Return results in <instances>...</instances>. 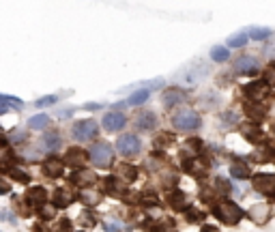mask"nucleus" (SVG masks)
<instances>
[{"label": "nucleus", "mask_w": 275, "mask_h": 232, "mask_svg": "<svg viewBox=\"0 0 275 232\" xmlns=\"http://www.w3.org/2000/svg\"><path fill=\"white\" fill-rule=\"evenodd\" d=\"M213 213H215V217H217L219 222H224V224H228V226L239 224L241 217H243L241 207H239V204H234V202H230V200H219L213 207Z\"/></svg>", "instance_id": "1"}, {"label": "nucleus", "mask_w": 275, "mask_h": 232, "mask_svg": "<svg viewBox=\"0 0 275 232\" xmlns=\"http://www.w3.org/2000/svg\"><path fill=\"white\" fill-rule=\"evenodd\" d=\"M200 116L193 110H181L172 116V125H174L179 131H196L200 127Z\"/></svg>", "instance_id": "2"}, {"label": "nucleus", "mask_w": 275, "mask_h": 232, "mask_svg": "<svg viewBox=\"0 0 275 232\" xmlns=\"http://www.w3.org/2000/svg\"><path fill=\"white\" fill-rule=\"evenodd\" d=\"M88 157H90V161H93L97 168H107V166L114 161V153H112L110 144L97 142L95 147L88 150Z\"/></svg>", "instance_id": "3"}, {"label": "nucleus", "mask_w": 275, "mask_h": 232, "mask_svg": "<svg viewBox=\"0 0 275 232\" xmlns=\"http://www.w3.org/2000/svg\"><path fill=\"white\" fill-rule=\"evenodd\" d=\"M97 123L95 121H80V123H75L73 129H71V133H73V138L75 140H90V138H95L97 136Z\"/></svg>", "instance_id": "4"}, {"label": "nucleus", "mask_w": 275, "mask_h": 232, "mask_svg": "<svg viewBox=\"0 0 275 232\" xmlns=\"http://www.w3.org/2000/svg\"><path fill=\"white\" fill-rule=\"evenodd\" d=\"M118 150H121V155H125V157H133V155H138L140 150V140L133 136V133H125V136L118 138Z\"/></svg>", "instance_id": "5"}, {"label": "nucleus", "mask_w": 275, "mask_h": 232, "mask_svg": "<svg viewBox=\"0 0 275 232\" xmlns=\"http://www.w3.org/2000/svg\"><path fill=\"white\" fill-rule=\"evenodd\" d=\"M254 187L258 191L275 198V176L273 174H256L254 176Z\"/></svg>", "instance_id": "6"}, {"label": "nucleus", "mask_w": 275, "mask_h": 232, "mask_svg": "<svg viewBox=\"0 0 275 232\" xmlns=\"http://www.w3.org/2000/svg\"><path fill=\"white\" fill-rule=\"evenodd\" d=\"M47 200V191L43 190V187H30L28 191H26V202L30 204V207H35V209H43V204H45Z\"/></svg>", "instance_id": "7"}, {"label": "nucleus", "mask_w": 275, "mask_h": 232, "mask_svg": "<svg viewBox=\"0 0 275 232\" xmlns=\"http://www.w3.org/2000/svg\"><path fill=\"white\" fill-rule=\"evenodd\" d=\"M125 123L127 121L121 112H110V114L104 116V129H107V131H121L125 127Z\"/></svg>", "instance_id": "8"}, {"label": "nucleus", "mask_w": 275, "mask_h": 232, "mask_svg": "<svg viewBox=\"0 0 275 232\" xmlns=\"http://www.w3.org/2000/svg\"><path fill=\"white\" fill-rule=\"evenodd\" d=\"M161 99H164V105L166 107H172V105L183 104V101L187 99V93H185V90H181V88H168Z\"/></svg>", "instance_id": "9"}, {"label": "nucleus", "mask_w": 275, "mask_h": 232, "mask_svg": "<svg viewBox=\"0 0 275 232\" xmlns=\"http://www.w3.org/2000/svg\"><path fill=\"white\" fill-rule=\"evenodd\" d=\"M234 71L236 73H243V75H254L258 71V63L256 58H250V56H243L234 63Z\"/></svg>", "instance_id": "10"}, {"label": "nucleus", "mask_w": 275, "mask_h": 232, "mask_svg": "<svg viewBox=\"0 0 275 232\" xmlns=\"http://www.w3.org/2000/svg\"><path fill=\"white\" fill-rule=\"evenodd\" d=\"M155 125H157L155 112H142V114H138V118H136V127L140 131H150V129H155Z\"/></svg>", "instance_id": "11"}, {"label": "nucleus", "mask_w": 275, "mask_h": 232, "mask_svg": "<svg viewBox=\"0 0 275 232\" xmlns=\"http://www.w3.org/2000/svg\"><path fill=\"white\" fill-rule=\"evenodd\" d=\"M97 181V176L93 174V172H86V170H78L71 174V183H75L78 187H93V183Z\"/></svg>", "instance_id": "12"}, {"label": "nucleus", "mask_w": 275, "mask_h": 232, "mask_svg": "<svg viewBox=\"0 0 275 232\" xmlns=\"http://www.w3.org/2000/svg\"><path fill=\"white\" fill-rule=\"evenodd\" d=\"M185 168L190 170L193 176H204L209 172V164H207V159L204 157H193V159H190L185 164Z\"/></svg>", "instance_id": "13"}, {"label": "nucleus", "mask_w": 275, "mask_h": 232, "mask_svg": "<svg viewBox=\"0 0 275 232\" xmlns=\"http://www.w3.org/2000/svg\"><path fill=\"white\" fill-rule=\"evenodd\" d=\"M241 133H243V138L247 140V142H252V144H260L262 140H265V133H262L256 125H252V123L241 127Z\"/></svg>", "instance_id": "14"}, {"label": "nucleus", "mask_w": 275, "mask_h": 232, "mask_svg": "<svg viewBox=\"0 0 275 232\" xmlns=\"http://www.w3.org/2000/svg\"><path fill=\"white\" fill-rule=\"evenodd\" d=\"M43 174L50 176V179H58V176H63V161L58 159H47L45 164H43Z\"/></svg>", "instance_id": "15"}, {"label": "nucleus", "mask_w": 275, "mask_h": 232, "mask_svg": "<svg viewBox=\"0 0 275 232\" xmlns=\"http://www.w3.org/2000/svg\"><path fill=\"white\" fill-rule=\"evenodd\" d=\"M64 161H67L69 166H73V168H82V166L86 164V153L84 150H80V148H69Z\"/></svg>", "instance_id": "16"}, {"label": "nucleus", "mask_w": 275, "mask_h": 232, "mask_svg": "<svg viewBox=\"0 0 275 232\" xmlns=\"http://www.w3.org/2000/svg\"><path fill=\"white\" fill-rule=\"evenodd\" d=\"M104 191L110 196H121L123 187H121V179L118 176H106L104 179Z\"/></svg>", "instance_id": "17"}, {"label": "nucleus", "mask_w": 275, "mask_h": 232, "mask_svg": "<svg viewBox=\"0 0 275 232\" xmlns=\"http://www.w3.org/2000/svg\"><path fill=\"white\" fill-rule=\"evenodd\" d=\"M41 147H43V150H47V153H54V150L61 147V136H58L56 131L45 133L43 140H41Z\"/></svg>", "instance_id": "18"}, {"label": "nucleus", "mask_w": 275, "mask_h": 232, "mask_svg": "<svg viewBox=\"0 0 275 232\" xmlns=\"http://www.w3.org/2000/svg\"><path fill=\"white\" fill-rule=\"evenodd\" d=\"M245 93L252 97V101H260V97L267 95V82H252L245 88Z\"/></svg>", "instance_id": "19"}, {"label": "nucleus", "mask_w": 275, "mask_h": 232, "mask_svg": "<svg viewBox=\"0 0 275 232\" xmlns=\"http://www.w3.org/2000/svg\"><path fill=\"white\" fill-rule=\"evenodd\" d=\"M230 172H233L234 179H247V176H250V166L241 159H234L233 166H230Z\"/></svg>", "instance_id": "20"}, {"label": "nucleus", "mask_w": 275, "mask_h": 232, "mask_svg": "<svg viewBox=\"0 0 275 232\" xmlns=\"http://www.w3.org/2000/svg\"><path fill=\"white\" fill-rule=\"evenodd\" d=\"M245 114L252 118V121H262V116H265V107H262L258 101H250V104L245 105Z\"/></svg>", "instance_id": "21"}, {"label": "nucleus", "mask_w": 275, "mask_h": 232, "mask_svg": "<svg viewBox=\"0 0 275 232\" xmlns=\"http://www.w3.org/2000/svg\"><path fill=\"white\" fill-rule=\"evenodd\" d=\"M168 204L172 209H176V211H181V209H185V193L179 191V190H172L168 193Z\"/></svg>", "instance_id": "22"}, {"label": "nucleus", "mask_w": 275, "mask_h": 232, "mask_svg": "<svg viewBox=\"0 0 275 232\" xmlns=\"http://www.w3.org/2000/svg\"><path fill=\"white\" fill-rule=\"evenodd\" d=\"M118 179H125L127 183H133L138 179V168H133V166H129V164L118 166Z\"/></svg>", "instance_id": "23"}, {"label": "nucleus", "mask_w": 275, "mask_h": 232, "mask_svg": "<svg viewBox=\"0 0 275 232\" xmlns=\"http://www.w3.org/2000/svg\"><path fill=\"white\" fill-rule=\"evenodd\" d=\"M82 202L84 204H88V207H95V204H99L101 200V191L99 190H93V187H88V190H84L82 191Z\"/></svg>", "instance_id": "24"}, {"label": "nucleus", "mask_w": 275, "mask_h": 232, "mask_svg": "<svg viewBox=\"0 0 275 232\" xmlns=\"http://www.w3.org/2000/svg\"><path fill=\"white\" fill-rule=\"evenodd\" d=\"M267 213H269V207L267 204H258V207H254L250 211V217L254 219V222H258V224H262L267 219Z\"/></svg>", "instance_id": "25"}, {"label": "nucleus", "mask_w": 275, "mask_h": 232, "mask_svg": "<svg viewBox=\"0 0 275 232\" xmlns=\"http://www.w3.org/2000/svg\"><path fill=\"white\" fill-rule=\"evenodd\" d=\"M148 95H150V90L148 88H140L136 90L131 97L127 99V105H138V104H144V101L148 99Z\"/></svg>", "instance_id": "26"}, {"label": "nucleus", "mask_w": 275, "mask_h": 232, "mask_svg": "<svg viewBox=\"0 0 275 232\" xmlns=\"http://www.w3.org/2000/svg\"><path fill=\"white\" fill-rule=\"evenodd\" d=\"M47 125H50V116H47V114H35L28 121L30 129H45Z\"/></svg>", "instance_id": "27"}, {"label": "nucleus", "mask_w": 275, "mask_h": 232, "mask_svg": "<svg viewBox=\"0 0 275 232\" xmlns=\"http://www.w3.org/2000/svg\"><path fill=\"white\" fill-rule=\"evenodd\" d=\"M69 202H71V196H69V191L56 190V193H54V204H56L58 209H64V207H69Z\"/></svg>", "instance_id": "28"}, {"label": "nucleus", "mask_w": 275, "mask_h": 232, "mask_svg": "<svg viewBox=\"0 0 275 232\" xmlns=\"http://www.w3.org/2000/svg\"><path fill=\"white\" fill-rule=\"evenodd\" d=\"M140 204L142 207H159V198L155 196V191H144L140 196Z\"/></svg>", "instance_id": "29"}, {"label": "nucleus", "mask_w": 275, "mask_h": 232, "mask_svg": "<svg viewBox=\"0 0 275 232\" xmlns=\"http://www.w3.org/2000/svg\"><path fill=\"white\" fill-rule=\"evenodd\" d=\"M185 217H187V222H190V224H200V222H204V213L198 211V209H193V207L187 209Z\"/></svg>", "instance_id": "30"}, {"label": "nucleus", "mask_w": 275, "mask_h": 232, "mask_svg": "<svg viewBox=\"0 0 275 232\" xmlns=\"http://www.w3.org/2000/svg\"><path fill=\"white\" fill-rule=\"evenodd\" d=\"M153 232H174V222L172 219H159L153 226Z\"/></svg>", "instance_id": "31"}, {"label": "nucleus", "mask_w": 275, "mask_h": 232, "mask_svg": "<svg viewBox=\"0 0 275 232\" xmlns=\"http://www.w3.org/2000/svg\"><path fill=\"white\" fill-rule=\"evenodd\" d=\"M228 56H230V52L226 50V47H213V50H211V58H213L215 63L228 61Z\"/></svg>", "instance_id": "32"}, {"label": "nucleus", "mask_w": 275, "mask_h": 232, "mask_svg": "<svg viewBox=\"0 0 275 232\" xmlns=\"http://www.w3.org/2000/svg\"><path fill=\"white\" fill-rule=\"evenodd\" d=\"M9 174L13 176L15 181H20V183H28V181H30V176L26 174V172L21 170V168H15V166H13V168H9Z\"/></svg>", "instance_id": "33"}, {"label": "nucleus", "mask_w": 275, "mask_h": 232, "mask_svg": "<svg viewBox=\"0 0 275 232\" xmlns=\"http://www.w3.org/2000/svg\"><path fill=\"white\" fill-rule=\"evenodd\" d=\"M269 35H271L269 28H250V32H247V37H252V39H267Z\"/></svg>", "instance_id": "34"}, {"label": "nucleus", "mask_w": 275, "mask_h": 232, "mask_svg": "<svg viewBox=\"0 0 275 232\" xmlns=\"http://www.w3.org/2000/svg\"><path fill=\"white\" fill-rule=\"evenodd\" d=\"M247 39H250L247 35H234V37H230V39H228V45L230 47H243L247 43Z\"/></svg>", "instance_id": "35"}, {"label": "nucleus", "mask_w": 275, "mask_h": 232, "mask_svg": "<svg viewBox=\"0 0 275 232\" xmlns=\"http://www.w3.org/2000/svg\"><path fill=\"white\" fill-rule=\"evenodd\" d=\"M56 101H58V97H56V95H45V97H41L39 101H35V105H37V107H45V105L56 104Z\"/></svg>", "instance_id": "36"}, {"label": "nucleus", "mask_w": 275, "mask_h": 232, "mask_svg": "<svg viewBox=\"0 0 275 232\" xmlns=\"http://www.w3.org/2000/svg\"><path fill=\"white\" fill-rule=\"evenodd\" d=\"M265 78H267V84L275 86V63H273V64H269V67H267V73H265Z\"/></svg>", "instance_id": "37"}, {"label": "nucleus", "mask_w": 275, "mask_h": 232, "mask_svg": "<svg viewBox=\"0 0 275 232\" xmlns=\"http://www.w3.org/2000/svg\"><path fill=\"white\" fill-rule=\"evenodd\" d=\"M0 99H4V101H9L11 105H15V107H24V101L18 99V97H11V95H0Z\"/></svg>", "instance_id": "38"}, {"label": "nucleus", "mask_w": 275, "mask_h": 232, "mask_svg": "<svg viewBox=\"0 0 275 232\" xmlns=\"http://www.w3.org/2000/svg\"><path fill=\"white\" fill-rule=\"evenodd\" d=\"M172 142V136L170 133H161V136L155 140V144H157V147H166V144H170Z\"/></svg>", "instance_id": "39"}, {"label": "nucleus", "mask_w": 275, "mask_h": 232, "mask_svg": "<svg viewBox=\"0 0 275 232\" xmlns=\"http://www.w3.org/2000/svg\"><path fill=\"white\" fill-rule=\"evenodd\" d=\"M215 185H217V191H222V193H228L230 191L228 181H224V179H217V181H215Z\"/></svg>", "instance_id": "40"}, {"label": "nucleus", "mask_w": 275, "mask_h": 232, "mask_svg": "<svg viewBox=\"0 0 275 232\" xmlns=\"http://www.w3.org/2000/svg\"><path fill=\"white\" fill-rule=\"evenodd\" d=\"M71 230V222L69 219H61V224H58V232H69Z\"/></svg>", "instance_id": "41"}, {"label": "nucleus", "mask_w": 275, "mask_h": 232, "mask_svg": "<svg viewBox=\"0 0 275 232\" xmlns=\"http://www.w3.org/2000/svg\"><path fill=\"white\" fill-rule=\"evenodd\" d=\"M39 215H41V219H52L54 217V211H52V209H41Z\"/></svg>", "instance_id": "42"}, {"label": "nucleus", "mask_w": 275, "mask_h": 232, "mask_svg": "<svg viewBox=\"0 0 275 232\" xmlns=\"http://www.w3.org/2000/svg\"><path fill=\"white\" fill-rule=\"evenodd\" d=\"M9 191H11L9 183L7 181H0V196H4V193H9Z\"/></svg>", "instance_id": "43"}, {"label": "nucleus", "mask_w": 275, "mask_h": 232, "mask_svg": "<svg viewBox=\"0 0 275 232\" xmlns=\"http://www.w3.org/2000/svg\"><path fill=\"white\" fill-rule=\"evenodd\" d=\"M82 219H84V222H82L84 226H86V224H88V226H93V224H95V217H93V213H84V217H82Z\"/></svg>", "instance_id": "44"}, {"label": "nucleus", "mask_w": 275, "mask_h": 232, "mask_svg": "<svg viewBox=\"0 0 275 232\" xmlns=\"http://www.w3.org/2000/svg\"><path fill=\"white\" fill-rule=\"evenodd\" d=\"M11 140H13V142H24V133H21V131H15Z\"/></svg>", "instance_id": "45"}, {"label": "nucleus", "mask_w": 275, "mask_h": 232, "mask_svg": "<svg viewBox=\"0 0 275 232\" xmlns=\"http://www.w3.org/2000/svg\"><path fill=\"white\" fill-rule=\"evenodd\" d=\"M9 112V105L7 104H2V101H0V114H7Z\"/></svg>", "instance_id": "46"}, {"label": "nucleus", "mask_w": 275, "mask_h": 232, "mask_svg": "<svg viewBox=\"0 0 275 232\" xmlns=\"http://www.w3.org/2000/svg\"><path fill=\"white\" fill-rule=\"evenodd\" d=\"M200 232H217V228H215V226H204Z\"/></svg>", "instance_id": "47"}, {"label": "nucleus", "mask_w": 275, "mask_h": 232, "mask_svg": "<svg viewBox=\"0 0 275 232\" xmlns=\"http://www.w3.org/2000/svg\"><path fill=\"white\" fill-rule=\"evenodd\" d=\"M32 232H47V230H45V226L39 224V226H35V228H32Z\"/></svg>", "instance_id": "48"}, {"label": "nucleus", "mask_w": 275, "mask_h": 232, "mask_svg": "<svg viewBox=\"0 0 275 232\" xmlns=\"http://www.w3.org/2000/svg\"><path fill=\"white\" fill-rule=\"evenodd\" d=\"M86 107H88V110H99L101 105H97V104H90V105H86Z\"/></svg>", "instance_id": "49"}]
</instances>
